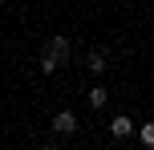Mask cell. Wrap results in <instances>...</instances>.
<instances>
[{"label": "cell", "instance_id": "obj_1", "mask_svg": "<svg viewBox=\"0 0 154 150\" xmlns=\"http://www.w3.org/2000/svg\"><path fill=\"white\" fill-rule=\"evenodd\" d=\"M45 53L53 57V61H69V37H49V45H45Z\"/></svg>", "mask_w": 154, "mask_h": 150}, {"label": "cell", "instance_id": "obj_2", "mask_svg": "<svg viewBox=\"0 0 154 150\" xmlns=\"http://www.w3.org/2000/svg\"><path fill=\"white\" fill-rule=\"evenodd\" d=\"M73 130H77V118H73L69 110H61V114H57V118H53V134H61V138H69Z\"/></svg>", "mask_w": 154, "mask_h": 150}, {"label": "cell", "instance_id": "obj_3", "mask_svg": "<svg viewBox=\"0 0 154 150\" xmlns=\"http://www.w3.org/2000/svg\"><path fill=\"white\" fill-rule=\"evenodd\" d=\"M109 134H114V138H130L134 134V122L126 118V114H118V118L109 122Z\"/></svg>", "mask_w": 154, "mask_h": 150}, {"label": "cell", "instance_id": "obj_4", "mask_svg": "<svg viewBox=\"0 0 154 150\" xmlns=\"http://www.w3.org/2000/svg\"><path fill=\"white\" fill-rule=\"evenodd\" d=\"M106 65H109L106 49H93V53H89V69H93V73H101V69H106Z\"/></svg>", "mask_w": 154, "mask_h": 150}, {"label": "cell", "instance_id": "obj_5", "mask_svg": "<svg viewBox=\"0 0 154 150\" xmlns=\"http://www.w3.org/2000/svg\"><path fill=\"white\" fill-rule=\"evenodd\" d=\"M106 102H109V93H106L101 85H93V89H89V106H93V110H101Z\"/></svg>", "mask_w": 154, "mask_h": 150}, {"label": "cell", "instance_id": "obj_6", "mask_svg": "<svg viewBox=\"0 0 154 150\" xmlns=\"http://www.w3.org/2000/svg\"><path fill=\"white\" fill-rule=\"evenodd\" d=\"M138 142H142V146H154V122H142V130H138Z\"/></svg>", "mask_w": 154, "mask_h": 150}, {"label": "cell", "instance_id": "obj_7", "mask_svg": "<svg viewBox=\"0 0 154 150\" xmlns=\"http://www.w3.org/2000/svg\"><path fill=\"white\" fill-rule=\"evenodd\" d=\"M57 65H61V61H53L49 53H41V73H57Z\"/></svg>", "mask_w": 154, "mask_h": 150}]
</instances>
